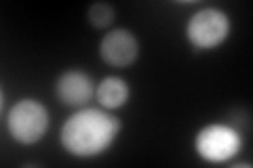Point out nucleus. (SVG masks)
Segmentation results:
<instances>
[{
  "label": "nucleus",
  "instance_id": "1",
  "mask_svg": "<svg viewBox=\"0 0 253 168\" xmlns=\"http://www.w3.org/2000/svg\"><path fill=\"white\" fill-rule=\"evenodd\" d=\"M118 131V118L104 109L84 107L66 120L61 129V145L76 158H93L112 145Z\"/></svg>",
  "mask_w": 253,
  "mask_h": 168
},
{
  "label": "nucleus",
  "instance_id": "2",
  "mask_svg": "<svg viewBox=\"0 0 253 168\" xmlns=\"http://www.w3.org/2000/svg\"><path fill=\"white\" fill-rule=\"evenodd\" d=\"M6 129L21 145L38 143L49 129V111L36 99H21L9 109Z\"/></svg>",
  "mask_w": 253,
  "mask_h": 168
},
{
  "label": "nucleus",
  "instance_id": "3",
  "mask_svg": "<svg viewBox=\"0 0 253 168\" xmlns=\"http://www.w3.org/2000/svg\"><path fill=\"white\" fill-rule=\"evenodd\" d=\"M243 139L228 124H207L199 131L194 139V149L203 160L213 164H221L232 160L241 151Z\"/></svg>",
  "mask_w": 253,
  "mask_h": 168
},
{
  "label": "nucleus",
  "instance_id": "4",
  "mask_svg": "<svg viewBox=\"0 0 253 168\" xmlns=\"http://www.w3.org/2000/svg\"><path fill=\"white\" fill-rule=\"evenodd\" d=\"M186 34L194 49H215L230 34V17L219 9H203L190 17Z\"/></svg>",
  "mask_w": 253,
  "mask_h": 168
},
{
  "label": "nucleus",
  "instance_id": "5",
  "mask_svg": "<svg viewBox=\"0 0 253 168\" xmlns=\"http://www.w3.org/2000/svg\"><path fill=\"white\" fill-rule=\"evenodd\" d=\"M99 53L108 66L114 67H126L137 59L139 44L137 38L129 30H114L104 36L99 44Z\"/></svg>",
  "mask_w": 253,
  "mask_h": 168
},
{
  "label": "nucleus",
  "instance_id": "6",
  "mask_svg": "<svg viewBox=\"0 0 253 168\" xmlns=\"http://www.w3.org/2000/svg\"><path fill=\"white\" fill-rule=\"evenodd\" d=\"M95 95V86L89 74L81 69H68L63 71L57 80V97L66 105L81 107L86 105Z\"/></svg>",
  "mask_w": 253,
  "mask_h": 168
},
{
  "label": "nucleus",
  "instance_id": "7",
  "mask_svg": "<svg viewBox=\"0 0 253 168\" xmlns=\"http://www.w3.org/2000/svg\"><path fill=\"white\" fill-rule=\"evenodd\" d=\"M129 95H131L129 84H126L123 78H118V76L104 78L97 84V89H95V97H97V101L106 109H118V107H123L125 103L129 101Z\"/></svg>",
  "mask_w": 253,
  "mask_h": 168
},
{
  "label": "nucleus",
  "instance_id": "8",
  "mask_svg": "<svg viewBox=\"0 0 253 168\" xmlns=\"http://www.w3.org/2000/svg\"><path fill=\"white\" fill-rule=\"evenodd\" d=\"M89 21L91 26L104 30L114 21V9L108 2H95L89 6Z\"/></svg>",
  "mask_w": 253,
  "mask_h": 168
}]
</instances>
